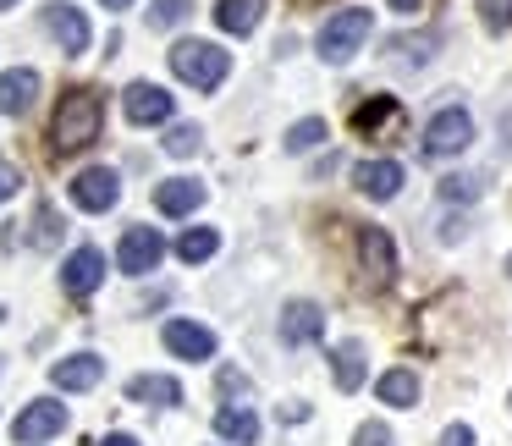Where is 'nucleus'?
Masks as SVG:
<instances>
[{
  "instance_id": "obj_1",
  "label": "nucleus",
  "mask_w": 512,
  "mask_h": 446,
  "mask_svg": "<svg viewBox=\"0 0 512 446\" xmlns=\"http://www.w3.org/2000/svg\"><path fill=\"white\" fill-rule=\"evenodd\" d=\"M100 127H105L100 89H72L67 100L56 105V127H50V138H56L61 155H72V149H89L94 138H100Z\"/></svg>"
},
{
  "instance_id": "obj_2",
  "label": "nucleus",
  "mask_w": 512,
  "mask_h": 446,
  "mask_svg": "<svg viewBox=\"0 0 512 446\" xmlns=\"http://www.w3.org/2000/svg\"><path fill=\"white\" fill-rule=\"evenodd\" d=\"M171 72H177L188 89L210 94L226 83V72H232V56H226L221 45H210V39H177L171 45Z\"/></svg>"
},
{
  "instance_id": "obj_3",
  "label": "nucleus",
  "mask_w": 512,
  "mask_h": 446,
  "mask_svg": "<svg viewBox=\"0 0 512 446\" xmlns=\"http://www.w3.org/2000/svg\"><path fill=\"white\" fill-rule=\"evenodd\" d=\"M369 34H375V12H364V6H342V12L325 17L314 50H320V61H331V67H347V61L364 50Z\"/></svg>"
},
{
  "instance_id": "obj_4",
  "label": "nucleus",
  "mask_w": 512,
  "mask_h": 446,
  "mask_svg": "<svg viewBox=\"0 0 512 446\" xmlns=\"http://www.w3.org/2000/svg\"><path fill=\"white\" fill-rule=\"evenodd\" d=\"M424 155L430 160H446V155H463L468 144H474V116L457 111V105H446V111H435L430 122H424Z\"/></svg>"
},
{
  "instance_id": "obj_5",
  "label": "nucleus",
  "mask_w": 512,
  "mask_h": 446,
  "mask_svg": "<svg viewBox=\"0 0 512 446\" xmlns=\"http://www.w3.org/2000/svg\"><path fill=\"white\" fill-rule=\"evenodd\" d=\"M61 430H67V402H50V397L28 402V408L17 413V424H12V435H17V441H23V446L56 441Z\"/></svg>"
},
{
  "instance_id": "obj_6",
  "label": "nucleus",
  "mask_w": 512,
  "mask_h": 446,
  "mask_svg": "<svg viewBox=\"0 0 512 446\" xmlns=\"http://www.w3.org/2000/svg\"><path fill=\"white\" fill-rule=\"evenodd\" d=\"M116 199H122V177H116L111 166H89V171H78V177H72V204H78V210L105 215Z\"/></svg>"
},
{
  "instance_id": "obj_7",
  "label": "nucleus",
  "mask_w": 512,
  "mask_h": 446,
  "mask_svg": "<svg viewBox=\"0 0 512 446\" xmlns=\"http://www.w3.org/2000/svg\"><path fill=\"white\" fill-rule=\"evenodd\" d=\"M160 254H166V243H160L155 226H127L122 243H116V265H122L127 276H149V270L160 265Z\"/></svg>"
},
{
  "instance_id": "obj_8",
  "label": "nucleus",
  "mask_w": 512,
  "mask_h": 446,
  "mask_svg": "<svg viewBox=\"0 0 512 446\" xmlns=\"http://www.w3.org/2000/svg\"><path fill=\"white\" fill-rule=\"evenodd\" d=\"M358 265H364V276L375 281V287H386V281L397 276V243H391V232L358 226Z\"/></svg>"
},
{
  "instance_id": "obj_9",
  "label": "nucleus",
  "mask_w": 512,
  "mask_h": 446,
  "mask_svg": "<svg viewBox=\"0 0 512 446\" xmlns=\"http://www.w3.org/2000/svg\"><path fill=\"white\" fill-rule=\"evenodd\" d=\"M45 28H50V39H56L67 56H83L89 50V17L78 12V6H67V0H56V6H45Z\"/></svg>"
},
{
  "instance_id": "obj_10",
  "label": "nucleus",
  "mask_w": 512,
  "mask_h": 446,
  "mask_svg": "<svg viewBox=\"0 0 512 446\" xmlns=\"http://www.w3.org/2000/svg\"><path fill=\"white\" fill-rule=\"evenodd\" d=\"M122 111H127V122H138V127H160V122H171V94L160 89V83H127Z\"/></svg>"
},
{
  "instance_id": "obj_11",
  "label": "nucleus",
  "mask_w": 512,
  "mask_h": 446,
  "mask_svg": "<svg viewBox=\"0 0 512 446\" xmlns=\"http://www.w3.org/2000/svg\"><path fill=\"white\" fill-rule=\"evenodd\" d=\"M100 281H105V254L100 248H72L67 265H61V287H67L72 298H89Z\"/></svg>"
},
{
  "instance_id": "obj_12",
  "label": "nucleus",
  "mask_w": 512,
  "mask_h": 446,
  "mask_svg": "<svg viewBox=\"0 0 512 446\" xmlns=\"http://www.w3.org/2000/svg\"><path fill=\"white\" fill-rule=\"evenodd\" d=\"M166 347L177 358H193V364H204V358H215V331L210 325H193V320H166Z\"/></svg>"
},
{
  "instance_id": "obj_13",
  "label": "nucleus",
  "mask_w": 512,
  "mask_h": 446,
  "mask_svg": "<svg viewBox=\"0 0 512 446\" xmlns=\"http://www.w3.org/2000/svg\"><path fill=\"white\" fill-rule=\"evenodd\" d=\"M34 100H39V72L34 67L0 72V116H28Z\"/></svg>"
},
{
  "instance_id": "obj_14",
  "label": "nucleus",
  "mask_w": 512,
  "mask_h": 446,
  "mask_svg": "<svg viewBox=\"0 0 512 446\" xmlns=\"http://www.w3.org/2000/svg\"><path fill=\"white\" fill-rule=\"evenodd\" d=\"M320 331H325V309H320V303H309V298H292L287 309H281V342L303 347V342H314Z\"/></svg>"
},
{
  "instance_id": "obj_15",
  "label": "nucleus",
  "mask_w": 512,
  "mask_h": 446,
  "mask_svg": "<svg viewBox=\"0 0 512 446\" xmlns=\"http://www.w3.org/2000/svg\"><path fill=\"white\" fill-rule=\"evenodd\" d=\"M50 380H56L61 391H89V386L105 380V358L100 353H72V358H61V364L50 369Z\"/></svg>"
},
{
  "instance_id": "obj_16",
  "label": "nucleus",
  "mask_w": 512,
  "mask_h": 446,
  "mask_svg": "<svg viewBox=\"0 0 512 446\" xmlns=\"http://www.w3.org/2000/svg\"><path fill=\"white\" fill-rule=\"evenodd\" d=\"M353 177H358V193H364V199L386 204V199H397V193H402V166H397V160H364Z\"/></svg>"
},
{
  "instance_id": "obj_17",
  "label": "nucleus",
  "mask_w": 512,
  "mask_h": 446,
  "mask_svg": "<svg viewBox=\"0 0 512 446\" xmlns=\"http://www.w3.org/2000/svg\"><path fill=\"white\" fill-rule=\"evenodd\" d=\"M199 204H204V182H193V177H171V182L155 188V210L160 215H193Z\"/></svg>"
},
{
  "instance_id": "obj_18",
  "label": "nucleus",
  "mask_w": 512,
  "mask_h": 446,
  "mask_svg": "<svg viewBox=\"0 0 512 446\" xmlns=\"http://www.w3.org/2000/svg\"><path fill=\"white\" fill-rule=\"evenodd\" d=\"M331 380H336V391H358V386H364V342H358V336L336 342V353H331Z\"/></svg>"
},
{
  "instance_id": "obj_19",
  "label": "nucleus",
  "mask_w": 512,
  "mask_h": 446,
  "mask_svg": "<svg viewBox=\"0 0 512 446\" xmlns=\"http://www.w3.org/2000/svg\"><path fill=\"white\" fill-rule=\"evenodd\" d=\"M127 397L144 402V408H177L182 386L171 375H138V380H127Z\"/></svg>"
},
{
  "instance_id": "obj_20",
  "label": "nucleus",
  "mask_w": 512,
  "mask_h": 446,
  "mask_svg": "<svg viewBox=\"0 0 512 446\" xmlns=\"http://www.w3.org/2000/svg\"><path fill=\"white\" fill-rule=\"evenodd\" d=\"M215 435L232 446H254L259 441V413L254 408H221L215 413Z\"/></svg>"
},
{
  "instance_id": "obj_21",
  "label": "nucleus",
  "mask_w": 512,
  "mask_h": 446,
  "mask_svg": "<svg viewBox=\"0 0 512 446\" xmlns=\"http://www.w3.org/2000/svg\"><path fill=\"white\" fill-rule=\"evenodd\" d=\"M259 17H265V0H221V6H215V23H221L226 34H254Z\"/></svg>"
},
{
  "instance_id": "obj_22",
  "label": "nucleus",
  "mask_w": 512,
  "mask_h": 446,
  "mask_svg": "<svg viewBox=\"0 0 512 446\" xmlns=\"http://www.w3.org/2000/svg\"><path fill=\"white\" fill-rule=\"evenodd\" d=\"M380 402L413 408V402H419V375H413V369H386V375H380Z\"/></svg>"
},
{
  "instance_id": "obj_23",
  "label": "nucleus",
  "mask_w": 512,
  "mask_h": 446,
  "mask_svg": "<svg viewBox=\"0 0 512 446\" xmlns=\"http://www.w3.org/2000/svg\"><path fill=\"white\" fill-rule=\"evenodd\" d=\"M215 248H221V232H215V226H188L177 254L188 259V265H204V259H215Z\"/></svg>"
},
{
  "instance_id": "obj_24",
  "label": "nucleus",
  "mask_w": 512,
  "mask_h": 446,
  "mask_svg": "<svg viewBox=\"0 0 512 446\" xmlns=\"http://www.w3.org/2000/svg\"><path fill=\"white\" fill-rule=\"evenodd\" d=\"M325 144V122L320 116H303V122L287 127V155H309V149Z\"/></svg>"
},
{
  "instance_id": "obj_25",
  "label": "nucleus",
  "mask_w": 512,
  "mask_h": 446,
  "mask_svg": "<svg viewBox=\"0 0 512 446\" xmlns=\"http://www.w3.org/2000/svg\"><path fill=\"white\" fill-rule=\"evenodd\" d=\"M199 149H204V133H199L193 122H177V127L166 133V155L188 160V155H199Z\"/></svg>"
},
{
  "instance_id": "obj_26",
  "label": "nucleus",
  "mask_w": 512,
  "mask_h": 446,
  "mask_svg": "<svg viewBox=\"0 0 512 446\" xmlns=\"http://www.w3.org/2000/svg\"><path fill=\"white\" fill-rule=\"evenodd\" d=\"M188 12H193V0H155L149 6V28H177Z\"/></svg>"
},
{
  "instance_id": "obj_27",
  "label": "nucleus",
  "mask_w": 512,
  "mask_h": 446,
  "mask_svg": "<svg viewBox=\"0 0 512 446\" xmlns=\"http://www.w3.org/2000/svg\"><path fill=\"white\" fill-rule=\"evenodd\" d=\"M61 243V215L50 210V204H39L34 215V248H56Z\"/></svg>"
},
{
  "instance_id": "obj_28",
  "label": "nucleus",
  "mask_w": 512,
  "mask_h": 446,
  "mask_svg": "<svg viewBox=\"0 0 512 446\" xmlns=\"http://www.w3.org/2000/svg\"><path fill=\"white\" fill-rule=\"evenodd\" d=\"M479 23H485L490 34H507L512 28V0H479Z\"/></svg>"
},
{
  "instance_id": "obj_29",
  "label": "nucleus",
  "mask_w": 512,
  "mask_h": 446,
  "mask_svg": "<svg viewBox=\"0 0 512 446\" xmlns=\"http://www.w3.org/2000/svg\"><path fill=\"white\" fill-rule=\"evenodd\" d=\"M479 193H485V182H479V177H446L441 182V199H452V204H474L479 199Z\"/></svg>"
},
{
  "instance_id": "obj_30",
  "label": "nucleus",
  "mask_w": 512,
  "mask_h": 446,
  "mask_svg": "<svg viewBox=\"0 0 512 446\" xmlns=\"http://www.w3.org/2000/svg\"><path fill=\"white\" fill-rule=\"evenodd\" d=\"M353 446H397V435H391V430H386V424H380V419H369V424H358Z\"/></svg>"
},
{
  "instance_id": "obj_31",
  "label": "nucleus",
  "mask_w": 512,
  "mask_h": 446,
  "mask_svg": "<svg viewBox=\"0 0 512 446\" xmlns=\"http://www.w3.org/2000/svg\"><path fill=\"white\" fill-rule=\"evenodd\" d=\"M435 446H474V430H468V424H446Z\"/></svg>"
},
{
  "instance_id": "obj_32",
  "label": "nucleus",
  "mask_w": 512,
  "mask_h": 446,
  "mask_svg": "<svg viewBox=\"0 0 512 446\" xmlns=\"http://www.w3.org/2000/svg\"><path fill=\"white\" fill-rule=\"evenodd\" d=\"M17 188H23V177H17V166H6V160H0V204L12 199Z\"/></svg>"
},
{
  "instance_id": "obj_33",
  "label": "nucleus",
  "mask_w": 512,
  "mask_h": 446,
  "mask_svg": "<svg viewBox=\"0 0 512 446\" xmlns=\"http://www.w3.org/2000/svg\"><path fill=\"white\" fill-rule=\"evenodd\" d=\"M281 419H287V424H303V419H309V402H281Z\"/></svg>"
},
{
  "instance_id": "obj_34",
  "label": "nucleus",
  "mask_w": 512,
  "mask_h": 446,
  "mask_svg": "<svg viewBox=\"0 0 512 446\" xmlns=\"http://www.w3.org/2000/svg\"><path fill=\"white\" fill-rule=\"evenodd\" d=\"M386 6H391V12H402V17H408V12H419L424 0H386Z\"/></svg>"
},
{
  "instance_id": "obj_35",
  "label": "nucleus",
  "mask_w": 512,
  "mask_h": 446,
  "mask_svg": "<svg viewBox=\"0 0 512 446\" xmlns=\"http://www.w3.org/2000/svg\"><path fill=\"white\" fill-rule=\"evenodd\" d=\"M100 446H138V441H133V435H122V430H116V435H105Z\"/></svg>"
},
{
  "instance_id": "obj_36",
  "label": "nucleus",
  "mask_w": 512,
  "mask_h": 446,
  "mask_svg": "<svg viewBox=\"0 0 512 446\" xmlns=\"http://www.w3.org/2000/svg\"><path fill=\"white\" fill-rule=\"evenodd\" d=\"M105 12H127V6H133V0H100Z\"/></svg>"
},
{
  "instance_id": "obj_37",
  "label": "nucleus",
  "mask_w": 512,
  "mask_h": 446,
  "mask_svg": "<svg viewBox=\"0 0 512 446\" xmlns=\"http://www.w3.org/2000/svg\"><path fill=\"white\" fill-rule=\"evenodd\" d=\"M12 6H17V0H0V12H12Z\"/></svg>"
},
{
  "instance_id": "obj_38",
  "label": "nucleus",
  "mask_w": 512,
  "mask_h": 446,
  "mask_svg": "<svg viewBox=\"0 0 512 446\" xmlns=\"http://www.w3.org/2000/svg\"><path fill=\"white\" fill-rule=\"evenodd\" d=\"M507 276H512V254H507Z\"/></svg>"
}]
</instances>
